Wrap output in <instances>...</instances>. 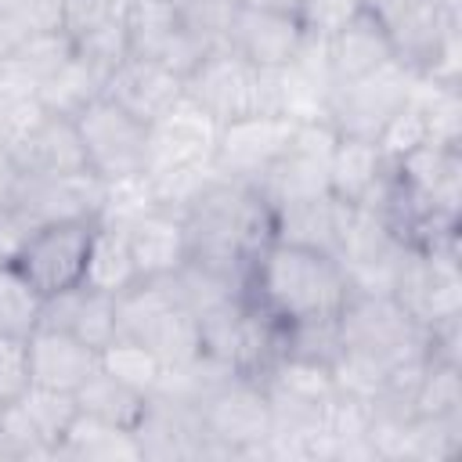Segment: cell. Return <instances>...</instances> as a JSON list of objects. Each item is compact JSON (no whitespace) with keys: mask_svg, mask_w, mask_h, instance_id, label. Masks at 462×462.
Wrapping results in <instances>:
<instances>
[{"mask_svg":"<svg viewBox=\"0 0 462 462\" xmlns=\"http://www.w3.org/2000/svg\"><path fill=\"white\" fill-rule=\"evenodd\" d=\"M346 296L350 285L339 256L303 245L267 242L245 274V300L278 325L336 318Z\"/></svg>","mask_w":462,"mask_h":462,"instance_id":"obj_1","label":"cell"},{"mask_svg":"<svg viewBox=\"0 0 462 462\" xmlns=\"http://www.w3.org/2000/svg\"><path fill=\"white\" fill-rule=\"evenodd\" d=\"M119 336L144 343L162 365L191 361L202 350L199 318L180 303L173 278H137L116 296Z\"/></svg>","mask_w":462,"mask_h":462,"instance_id":"obj_2","label":"cell"},{"mask_svg":"<svg viewBox=\"0 0 462 462\" xmlns=\"http://www.w3.org/2000/svg\"><path fill=\"white\" fill-rule=\"evenodd\" d=\"M202 458H260L271 433V401L260 375H231L199 404Z\"/></svg>","mask_w":462,"mask_h":462,"instance_id":"obj_3","label":"cell"},{"mask_svg":"<svg viewBox=\"0 0 462 462\" xmlns=\"http://www.w3.org/2000/svg\"><path fill=\"white\" fill-rule=\"evenodd\" d=\"M339 346L379 354L390 365L426 357V328L393 296H357L350 292L336 314Z\"/></svg>","mask_w":462,"mask_h":462,"instance_id":"obj_4","label":"cell"},{"mask_svg":"<svg viewBox=\"0 0 462 462\" xmlns=\"http://www.w3.org/2000/svg\"><path fill=\"white\" fill-rule=\"evenodd\" d=\"M79 130V144L87 155V170L101 180H119L148 170V123L119 108L112 97L90 101L72 116Z\"/></svg>","mask_w":462,"mask_h":462,"instance_id":"obj_5","label":"cell"},{"mask_svg":"<svg viewBox=\"0 0 462 462\" xmlns=\"http://www.w3.org/2000/svg\"><path fill=\"white\" fill-rule=\"evenodd\" d=\"M339 134L332 130L328 119H310L296 123L285 152L253 180V188L263 195L271 209L300 199H314L328 191V166L336 152Z\"/></svg>","mask_w":462,"mask_h":462,"instance_id":"obj_6","label":"cell"},{"mask_svg":"<svg viewBox=\"0 0 462 462\" xmlns=\"http://www.w3.org/2000/svg\"><path fill=\"white\" fill-rule=\"evenodd\" d=\"M415 69L404 61H386L383 69L357 76V79H343L332 87L328 94V123L339 137H365L375 141L379 130L386 126V119L408 101Z\"/></svg>","mask_w":462,"mask_h":462,"instance_id":"obj_7","label":"cell"},{"mask_svg":"<svg viewBox=\"0 0 462 462\" xmlns=\"http://www.w3.org/2000/svg\"><path fill=\"white\" fill-rule=\"evenodd\" d=\"M393 300L422 325L462 314V260L458 249H411L401 260Z\"/></svg>","mask_w":462,"mask_h":462,"instance_id":"obj_8","label":"cell"},{"mask_svg":"<svg viewBox=\"0 0 462 462\" xmlns=\"http://www.w3.org/2000/svg\"><path fill=\"white\" fill-rule=\"evenodd\" d=\"M97 220H54V224H40L32 227V235L25 238V245L18 249L14 263L22 267V274L43 292H61L72 285H83V271H87V249H90V235H94Z\"/></svg>","mask_w":462,"mask_h":462,"instance_id":"obj_9","label":"cell"},{"mask_svg":"<svg viewBox=\"0 0 462 462\" xmlns=\"http://www.w3.org/2000/svg\"><path fill=\"white\" fill-rule=\"evenodd\" d=\"M184 97L195 101L217 123H231L238 116H253L256 65H249L227 43H213L209 54L184 76Z\"/></svg>","mask_w":462,"mask_h":462,"instance_id":"obj_10","label":"cell"},{"mask_svg":"<svg viewBox=\"0 0 462 462\" xmlns=\"http://www.w3.org/2000/svg\"><path fill=\"white\" fill-rule=\"evenodd\" d=\"M292 119L285 116H238L231 123H220L217 148H213V166L227 180H245L253 184L289 144L292 137Z\"/></svg>","mask_w":462,"mask_h":462,"instance_id":"obj_11","label":"cell"},{"mask_svg":"<svg viewBox=\"0 0 462 462\" xmlns=\"http://www.w3.org/2000/svg\"><path fill=\"white\" fill-rule=\"evenodd\" d=\"M105 195V180L90 170L61 173V177H25L18 173L11 206L32 224H54V220H97Z\"/></svg>","mask_w":462,"mask_h":462,"instance_id":"obj_12","label":"cell"},{"mask_svg":"<svg viewBox=\"0 0 462 462\" xmlns=\"http://www.w3.org/2000/svg\"><path fill=\"white\" fill-rule=\"evenodd\" d=\"M401 188L426 209L462 217V144H419L390 162Z\"/></svg>","mask_w":462,"mask_h":462,"instance_id":"obj_13","label":"cell"},{"mask_svg":"<svg viewBox=\"0 0 462 462\" xmlns=\"http://www.w3.org/2000/svg\"><path fill=\"white\" fill-rule=\"evenodd\" d=\"M217 134H220V123L213 116H206L195 101L180 97L159 119L148 123V170L213 162Z\"/></svg>","mask_w":462,"mask_h":462,"instance_id":"obj_14","label":"cell"},{"mask_svg":"<svg viewBox=\"0 0 462 462\" xmlns=\"http://www.w3.org/2000/svg\"><path fill=\"white\" fill-rule=\"evenodd\" d=\"M141 462H199L202 458V422L199 408L148 393L141 419L134 422Z\"/></svg>","mask_w":462,"mask_h":462,"instance_id":"obj_15","label":"cell"},{"mask_svg":"<svg viewBox=\"0 0 462 462\" xmlns=\"http://www.w3.org/2000/svg\"><path fill=\"white\" fill-rule=\"evenodd\" d=\"M372 11L379 18V25L386 29L397 61H404L419 72L433 51L440 29L451 18H462V0H379Z\"/></svg>","mask_w":462,"mask_h":462,"instance_id":"obj_16","label":"cell"},{"mask_svg":"<svg viewBox=\"0 0 462 462\" xmlns=\"http://www.w3.org/2000/svg\"><path fill=\"white\" fill-rule=\"evenodd\" d=\"M303 40V25L296 14L285 11H267V7H249L242 4L227 25L224 43L235 47L249 65L256 69H278L285 65Z\"/></svg>","mask_w":462,"mask_h":462,"instance_id":"obj_17","label":"cell"},{"mask_svg":"<svg viewBox=\"0 0 462 462\" xmlns=\"http://www.w3.org/2000/svg\"><path fill=\"white\" fill-rule=\"evenodd\" d=\"M105 97H112L119 108H126L130 116H137L141 123L159 119L170 105H177L184 97V79L173 76L166 65H159L155 58H123L108 79H105Z\"/></svg>","mask_w":462,"mask_h":462,"instance_id":"obj_18","label":"cell"},{"mask_svg":"<svg viewBox=\"0 0 462 462\" xmlns=\"http://www.w3.org/2000/svg\"><path fill=\"white\" fill-rule=\"evenodd\" d=\"M40 325L43 328H61L72 332L76 339H83L87 346L101 350L119 336V318H116V296L97 292L90 285H72L61 292L43 296V310H40Z\"/></svg>","mask_w":462,"mask_h":462,"instance_id":"obj_19","label":"cell"},{"mask_svg":"<svg viewBox=\"0 0 462 462\" xmlns=\"http://www.w3.org/2000/svg\"><path fill=\"white\" fill-rule=\"evenodd\" d=\"M29 368H32V386L76 393L97 372V350L76 339L72 332L40 325L29 336Z\"/></svg>","mask_w":462,"mask_h":462,"instance_id":"obj_20","label":"cell"},{"mask_svg":"<svg viewBox=\"0 0 462 462\" xmlns=\"http://www.w3.org/2000/svg\"><path fill=\"white\" fill-rule=\"evenodd\" d=\"M343 220H346V202L336 199L332 191L314 195V199H300V202H285L274 209V242L303 245V249H318V253L336 256Z\"/></svg>","mask_w":462,"mask_h":462,"instance_id":"obj_21","label":"cell"},{"mask_svg":"<svg viewBox=\"0 0 462 462\" xmlns=\"http://www.w3.org/2000/svg\"><path fill=\"white\" fill-rule=\"evenodd\" d=\"M130 256L137 267V278H166L188 260V235L180 213L170 209H148L126 227Z\"/></svg>","mask_w":462,"mask_h":462,"instance_id":"obj_22","label":"cell"},{"mask_svg":"<svg viewBox=\"0 0 462 462\" xmlns=\"http://www.w3.org/2000/svg\"><path fill=\"white\" fill-rule=\"evenodd\" d=\"M325 47H328V65H332L336 83L368 76V72H375V69H383L386 61L397 58L393 43H390V36L379 25L372 7H361L336 36L325 40Z\"/></svg>","mask_w":462,"mask_h":462,"instance_id":"obj_23","label":"cell"},{"mask_svg":"<svg viewBox=\"0 0 462 462\" xmlns=\"http://www.w3.org/2000/svg\"><path fill=\"white\" fill-rule=\"evenodd\" d=\"M18 173L25 177H61V173H79L87 170V155L79 144V130L72 116H47L40 130L11 152Z\"/></svg>","mask_w":462,"mask_h":462,"instance_id":"obj_24","label":"cell"},{"mask_svg":"<svg viewBox=\"0 0 462 462\" xmlns=\"http://www.w3.org/2000/svg\"><path fill=\"white\" fill-rule=\"evenodd\" d=\"M54 458L61 462H141V448H137L134 430L97 419L90 411H76Z\"/></svg>","mask_w":462,"mask_h":462,"instance_id":"obj_25","label":"cell"},{"mask_svg":"<svg viewBox=\"0 0 462 462\" xmlns=\"http://www.w3.org/2000/svg\"><path fill=\"white\" fill-rule=\"evenodd\" d=\"M386 159L379 152L375 141L365 137H339L336 152H332V166H328V191L343 202H361L375 180L386 173Z\"/></svg>","mask_w":462,"mask_h":462,"instance_id":"obj_26","label":"cell"},{"mask_svg":"<svg viewBox=\"0 0 462 462\" xmlns=\"http://www.w3.org/2000/svg\"><path fill=\"white\" fill-rule=\"evenodd\" d=\"M137 282V267L130 256V242H126V227L116 224H94L90 235V249H87V271H83V285L119 296L123 289H130Z\"/></svg>","mask_w":462,"mask_h":462,"instance_id":"obj_27","label":"cell"},{"mask_svg":"<svg viewBox=\"0 0 462 462\" xmlns=\"http://www.w3.org/2000/svg\"><path fill=\"white\" fill-rule=\"evenodd\" d=\"M408 101L426 116V130L433 144H462V83H437L415 72Z\"/></svg>","mask_w":462,"mask_h":462,"instance_id":"obj_28","label":"cell"},{"mask_svg":"<svg viewBox=\"0 0 462 462\" xmlns=\"http://www.w3.org/2000/svg\"><path fill=\"white\" fill-rule=\"evenodd\" d=\"M105 79L108 76L101 69H94L83 54L72 51V58L40 87V101L54 116H76V112H83L90 101H97L105 94Z\"/></svg>","mask_w":462,"mask_h":462,"instance_id":"obj_29","label":"cell"},{"mask_svg":"<svg viewBox=\"0 0 462 462\" xmlns=\"http://www.w3.org/2000/svg\"><path fill=\"white\" fill-rule=\"evenodd\" d=\"M123 25H126L130 54L159 58L184 22L177 11V0H130L123 11Z\"/></svg>","mask_w":462,"mask_h":462,"instance_id":"obj_30","label":"cell"},{"mask_svg":"<svg viewBox=\"0 0 462 462\" xmlns=\"http://www.w3.org/2000/svg\"><path fill=\"white\" fill-rule=\"evenodd\" d=\"M43 292L22 274L14 260H0V336L29 339L40 328Z\"/></svg>","mask_w":462,"mask_h":462,"instance_id":"obj_31","label":"cell"},{"mask_svg":"<svg viewBox=\"0 0 462 462\" xmlns=\"http://www.w3.org/2000/svg\"><path fill=\"white\" fill-rule=\"evenodd\" d=\"M144 401H148V393L130 390L126 383L112 379V375L101 372V368L76 390V404H79V411H90V415L108 419V422L126 426V430H134V422L141 419Z\"/></svg>","mask_w":462,"mask_h":462,"instance_id":"obj_32","label":"cell"},{"mask_svg":"<svg viewBox=\"0 0 462 462\" xmlns=\"http://www.w3.org/2000/svg\"><path fill=\"white\" fill-rule=\"evenodd\" d=\"M97 368L108 372L112 379L126 383L137 393H152L159 375H162V361L144 343H137L130 336H116L108 346H101L97 350Z\"/></svg>","mask_w":462,"mask_h":462,"instance_id":"obj_33","label":"cell"},{"mask_svg":"<svg viewBox=\"0 0 462 462\" xmlns=\"http://www.w3.org/2000/svg\"><path fill=\"white\" fill-rule=\"evenodd\" d=\"M217 177H220V170L213 162H188V166L148 170L152 199H155L159 209H170V213H184Z\"/></svg>","mask_w":462,"mask_h":462,"instance_id":"obj_34","label":"cell"},{"mask_svg":"<svg viewBox=\"0 0 462 462\" xmlns=\"http://www.w3.org/2000/svg\"><path fill=\"white\" fill-rule=\"evenodd\" d=\"M415 415H462V365L426 354V368L411 393Z\"/></svg>","mask_w":462,"mask_h":462,"instance_id":"obj_35","label":"cell"},{"mask_svg":"<svg viewBox=\"0 0 462 462\" xmlns=\"http://www.w3.org/2000/svg\"><path fill=\"white\" fill-rule=\"evenodd\" d=\"M462 451V415H415L408 433V462H444Z\"/></svg>","mask_w":462,"mask_h":462,"instance_id":"obj_36","label":"cell"},{"mask_svg":"<svg viewBox=\"0 0 462 462\" xmlns=\"http://www.w3.org/2000/svg\"><path fill=\"white\" fill-rule=\"evenodd\" d=\"M148 209H155L148 173H134V177H119V180H105V195H101V209H97V224L130 227V224H134L137 217H144Z\"/></svg>","mask_w":462,"mask_h":462,"instance_id":"obj_37","label":"cell"},{"mask_svg":"<svg viewBox=\"0 0 462 462\" xmlns=\"http://www.w3.org/2000/svg\"><path fill=\"white\" fill-rule=\"evenodd\" d=\"M36 458H54V448L40 437L25 408L0 404V462H36Z\"/></svg>","mask_w":462,"mask_h":462,"instance_id":"obj_38","label":"cell"},{"mask_svg":"<svg viewBox=\"0 0 462 462\" xmlns=\"http://www.w3.org/2000/svg\"><path fill=\"white\" fill-rule=\"evenodd\" d=\"M25 408V415L32 419V426L40 430V437L58 451L69 422L76 419L79 404H76V393H58V390H43V386H29V393L18 401Z\"/></svg>","mask_w":462,"mask_h":462,"instance_id":"obj_39","label":"cell"},{"mask_svg":"<svg viewBox=\"0 0 462 462\" xmlns=\"http://www.w3.org/2000/svg\"><path fill=\"white\" fill-rule=\"evenodd\" d=\"M47 116L51 112L40 94H0V152L11 155L14 148H22Z\"/></svg>","mask_w":462,"mask_h":462,"instance_id":"obj_40","label":"cell"},{"mask_svg":"<svg viewBox=\"0 0 462 462\" xmlns=\"http://www.w3.org/2000/svg\"><path fill=\"white\" fill-rule=\"evenodd\" d=\"M426 141H430L426 116H422L411 101H404V105L386 119V126H383L379 137H375V144H379V152H383L386 162H397L401 155H408L411 148H419V144H426Z\"/></svg>","mask_w":462,"mask_h":462,"instance_id":"obj_41","label":"cell"},{"mask_svg":"<svg viewBox=\"0 0 462 462\" xmlns=\"http://www.w3.org/2000/svg\"><path fill=\"white\" fill-rule=\"evenodd\" d=\"M72 43H76V54H83V58H87L94 69H101L105 76H108L123 58H130V40H126L123 14L112 18V22H105V25H97V29H90V32H83V36H76Z\"/></svg>","mask_w":462,"mask_h":462,"instance_id":"obj_42","label":"cell"},{"mask_svg":"<svg viewBox=\"0 0 462 462\" xmlns=\"http://www.w3.org/2000/svg\"><path fill=\"white\" fill-rule=\"evenodd\" d=\"M32 368H29V339L0 336V404H14L29 393Z\"/></svg>","mask_w":462,"mask_h":462,"instance_id":"obj_43","label":"cell"},{"mask_svg":"<svg viewBox=\"0 0 462 462\" xmlns=\"http://www.w3.org/2000/svg\"><path fill=\"white\" fill-rule=\"evenodd\" d=\"M238 7H242V0H177L180 22L213 43H224L227 25H231Z\"/></svg>","mask_w":462,"mask_h":462,"instance_id":"obj_44","label":"cell"},{"mask_svg":"<svg viewBox=\"0 0 462 462\" xmlns=\"http://www.w3.org/2000/svg\"><path fill=\"white\" fill-rule=\"evenodd\" d=\"M361 7H365L361 0H303V7H300L296 18H300L303 32L328 40V36H336Z\"/></svg>","mask_w":462,"mask_h":462,"instance_id":"obj_45","label":"cell"},{"mask_svg":"<svg viewBox=\"0 0 462 462\" xmlns=\"http://www.w3.org/2000/svg\"><path fill=\"white\" fill-rule=\"evenodd\" d=\"M130 0H61V29L76 40L126 11Z\"/></svg>","mask_w":462,"mask_h":462,"instance_id":"obj_46","label":"cell"},{"mask_svg":"<svg viewBox=\"0 0 462 462\" xmlns=\"http://www.w3.org/2000/svg\"><path fill=\"white\" fill-rule=\"evenodd\" d=\"M0 18L29 32L61 29V0H0Z\"/></svg>","mask_w":462,"mask_h":462,"instance_id":"obj_47","label":"cell"},{"mask_svg":"<svg viewBox=\"0 0 462 462\" xmlns=\"http://www.w3.org/2000/svg\"><path fill=\"white\" fill-rule=\"evenodd\" d=\"M29 235H32V224L11 202L0 206V260H14Z\"/></svg>","mask_w":462,"mask_h":462,"instance_id":"obj_48","label":"cell"},{"mask_svg":"<svg viewBox=\"0 0 462 462\" xmlns=\"http://www.w3.org/2000/svg\"><path fill=\"white\" fill-rule=\"evenodd\" d=\"M14 184H18V166H14V159L7 152H0V206L11 202Z\"/></svg>","mask_w":462,"mask_h":462,"instance_id":"obj_49","label":"cell"},{"mask_svg":"<svg viewBox=\"0 0 462 462\" xmlns=\"http://www.w3.org/2000/svg\"><path fill=\"white\" fill-rule=\"evenodd\" d=\"M18 40H25V32H22L18 25H11L7 18H0V58H4V54H11Z\"/></svg>","mask_w":462,"mask_h":462,"instance_id":"obj_50","label":"cell"},{"mask_svg":"<svg viewBox=\"0 0 462 462\" xmlns=\"http://www.w3.org/2000/svg\"><path fill=\"white\" fill-rule=\"evenodd\" d=\"M249 7H267V11H285V14H300L303 0H242Z\"/></svg>","mask_w":462,"mask_h":462,"instance_id":"obj_51","label":"cell"},{"mask_svg":"<svg viewBox=\"0 0 462 462\" xmlns=\"http://www.w3.org/2000/svg\"><path fill=\"white\" fill-rule=\"evenodd\" d=\"M361 4H365V7H375V4H379V0H361Z\"/></svg>","mask_w":462,"mask_h":462,"instance_id":"obj_52","label":"cell"}]
</instances>
